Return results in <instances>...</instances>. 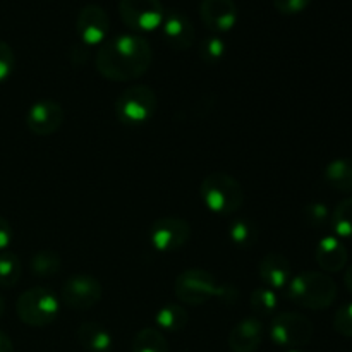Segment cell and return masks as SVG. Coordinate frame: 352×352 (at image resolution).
I'll return each mask as SVG.
<instances>
[{"mask_svg": "<svg viewBox=\"0 0 352 352\" xmlns=\"http://www.w3.org/2000/svg\"><path fill=\"white\" fill-rule=\"evenodd\" d=\"M265 337V327L258 318L241 320L229 333V347L232 352H256Z\"/></svg>", "mask_w": 352, "mask_h": 352, "instance_id": "cell-16", "label": "cell"}, {"mask_svg": "<svg viewBox=\"0 0 352 352\" xmlns=\"http://www.w3.org/2000/svg\"><path fill=\"white\" fill-rule=\"evenodd\" d=\"M203 203L217 215H232L244 205V189L236 177L226 172H212L199 188Z\"/></svg>", "mask_w": 352, "mask_h": 352, "instance_id": "cell-3", "label": "cell"}, {"mask_svg": "<svg viewBox=\"0 0 352 352\" xmlns=\"http://www.w3.org/2000/svg\"><path fill=\"white\" fill-rule=\"evenodd\" d=\"M12 237H14L12 226L7 222V219H3V217L0 215V251H6L7 248L10 246Z\"/></svg>", "mask_w": 352, "mask_h": 352, "instance_id": "cell-33", "label": "cell"}, {"mask_svg": "<svg viewBox=\"0 0 352 352\" xmlns=\"http://www.w3.org/2000/svg\"><path fill=\"white\" fill-rule=\"evenodd\" d=\"M60 299L48 287L38 285L24 291L16 301V315L24 325L41 329L57 320Z\"/></svg>", "mask_w": 352, "mask_h": 352, "instance_id": "cell-4", "label": "cell"}, {"mask_svg": "<svg viewBox=\"0 0 352 352\" xmlns=\"http://www.w3.org/2000/svg\"><path fill=\"white\" fill-rule=\"evenodd\" d=\"M229 239L241 250H250L258 241V227L250 219H236L229 226Z\"/></svg>", "mask_w": 352, "mask_h": 352, "instance_id": "cell-23", "label": "cell"}, {"mask_svg": "<svg viewBox=\"0 0 352 352\" xmlns=\"http://www.w3.org/2000/svg\"><path fill=\"white\" fill-rule=\"evenodd\" d=\"M110 31V17L98 3H88L79 10L76 17V33L79 41L88 47L102 45Z\"/></svg>", "mask_w": 352, "mask_h": 352, "instance_id": "cell-11", "label": "cell"}, {"mask_svg": "<svg viewBox=\"0 0 352 352\" xmlns=\"http://www.w3.org/2000/svg\"><path fill=\"white\" fill-rule=\"evenodd\" d=\"M65 119L64 107L55 100H40L33 103L26 113V127L36 136H50L57 133Z\"/></svg>", "mask_w": 352, "mask_h": 352, "instance_id": "cell-12", "label": "cell"}, {"mask_svg": "<svg viewBox=\"0 0 352 352\" xmlns=\"http://www.w3.org/2000/svg\"><path fill=\"white\" fill-rule=\"evenodd\" d=\"M153 50L146 38L136 33H124L109 38L95 55V67L102 78L113 82L140 79L150 69Z\"/></svg>", "mask_w": 352, "mask_h": 352, "instance_id": "cell-1", "label": "cell"}, {"mask_svg": "<svg viewBox=\"0 0 352 352\" xmlns=\"http://www.w3.org/2000/svg\"><path fill=\"white\" fill-rule=\"evenodd\" d=\"M220 282L215 275L203 268H189L181 272L174 282L175 298L189 306H201L210 299H217Z\"/></svg>", "mask_w": 352, "mask_h": 352, "instance_id": "cell-7", "label": "cell"}, {"mask_svg": "<svg viewBox=\"0 0 352 352\" xmlns=\"http://www.w3.org/2000/svg\"><path fill=\"white\" fill-rule=\"evenodd\" d=\"M285 298L299 308L327 309L337 298V284L329 274L302 272L291 278L285 287Z\"/></svg>", "mask_w": 352, "mask_h": 352, "instance_id": "cell-2", "label": "cell"}, {"mask_svg": "<svg viewBox=\"0 0 352 352\" xmlns=\"http://www.w3.org/2000/svg\"><path fill=\"white\" fill-rule=\"evenodd\" d=\"M157 109V93L146 85L129 86L116 100V116L124 126H143L153 119Z\"/></svg>", "mask_w": 352, "mask_h": 352, "instance_id": "cell-5", "label": "cell"}, {"mask_svg": "<svg viewBox=\"0 0 352 352\" xmlns=\"http://www.w3.org/2000/svg\"><path fill=\"white\" fill-rule=\"evenodd\" d=\"M162 36H164L165 43L172 48V50L184 52L192 47L196 40V30L195 24L191 23L188 16L177 10H170L165 12L164 21H162Z\"/></svg>", "mask_w": 352, "mask_h": 352, "instance_id": "cell-14", "label": "cell"}, {"mask_svg": "<svg viewBox=\"0 0 352 352\" xmlns=\"http://www.w3.org/2000/svg\"><path fill=\"white\" fill-rule=\"evenodd\" d=\"M155 323H157L158 330H165V332H181L188 327L189 315L181 305L177 302H170V305L162 306L155 315Z\"/></svg>", "mask_w": 352, "mask_h": 352, "instance_id": "cell-20", "label": "cell"}, {"mask_svg": "<svg viewBox=\"0 0 352 352\" xmlns=\"http://www.w3.org/2000/svg\"><path fill=\"white\" fill-rule=\"evenodd\" d=\"M62 258L54 250H41L34 253L30 260V270L34 277L50 278L60 272Z\"/></svg>", "mask_w": 352, "mask_h": 352, "instance_id": "cell-21", "label": "cell"}, {"mask_svg": "<svg viewBox=\"0 0 352 352\" xmlns=\"http://www.w3.org/2000/svg\"><path fill=\"white\" fill-rule=\"evenodd\" d=\"M199 17L206 30L213 34H222L236 26L239 9L234 0H201Z\"/></svg>", "mask_w": 352, "mask_h": 352, "instance_id": "cell-13", "label": "cell"}, {"mask_svg": "<svg viewBox=\"0 0 352 352\" xmlns=\"http://www.w3.org/2000/svg\"><path fill=\"white\" fill-rule=\"evenodd\" d=\"M302 217H305L306 223L311 227H323L330 222V212L327 208L325 203H309L302 210Z\"/></svg>", "mask_w": 352, "mask_h": 352, "instance_id": "cell-28", "label": "cell"}, {"mask_svg": "<svg viewBox=\"0 0 352 352\" xmlns=\"http://www.w3.org/2000/svg\"><path fill=\"white\" fill-rule=\"evenodd\" d=\"M133 352H168L167 337L164 336V332L153 327H146V329H141L140 332L134 336L133 346H131Z\"/></svg>", "mask_w": 352, "mask_h": 352, "instance_id": "cell-22", "label": "cell"}, {"mask_svg": "<svg viewBox=\"0 0 352 352\" xmlns=\"http://www.w3.org/2000/svg\"><path fill=\"white\" fill-rule=\"evenodd\" d=\"M69 60H71V64L76 65V67H82V65L89 60L88 45L81 43V41L72 45V47L69 48Z\"/></svg>", "mask_w": 352, "mask_h": 352, "instance_id": "cell-32", "label": "cell"}, {"mask_svg": "<svg viewBox=\"0 0 352 352\" xmlns=\"http://www.w3.org/2000/svg\"><path fill=\"white\" fill-rule=\"evenodd\" d=\"M325 182L339 192H352V158H336L323 172Z\"/></svg>", "mask_w": 352, "mask_h": 352, "instance_id": "cell-19", "label": "cell"}, {"mask_svg": "<svg viewBox=\"0 0 352 352\" xmlns=\"http://www.w3.org/2000/svg\"><path fill=\"white\" fill-rule=\"evenodd\" d=\"M272 3L284 16H296L308 9L311 0H272Z\"/></svg>", "mask_w": 352, "mask_h": 352, "instance_id": "cell-31", "label": "cell"}, {"mask_svg": "<svg viewBox=\"0 0 352 352\" xmlns=\"http://www.w3.org/2000/svg\"><path fill=\"white\" fill-rule=\"evenodd\" d=\"M270 339L277 346L285 347V349H301L311 342L315 336V327L308 316L301 313L285 311L278 313L270 322Z\"/></svg>", "mask_w": 352, "mask_h": 352, "instance_id": "cell-6", "label": "cell"}, {"mask_svg": "<svg viewBox=\"0 0 352 352\" xmlns=\"http://www.w3.org/2000/svg\"><path fill=\"white\" fill-rule=\"evenodd\" d=\"M344 284H346L347 291H349L351 294H352V265H351L349 268H347L346 275H344Z\"/></svg>", "mask_w": 352, "mask_h": 352, "instance_id": "cell-35", "label": "cell"}, {"mask_svg": "<svg viewBox=\"0 0 352 352\" xmlns=\"http://www.w3.org/2000/svg\"><path fill=\"white\" fill-rule=\"evenodd\" d=\"M227 54V43L219 34H210L199 43V57L205 64L215 65L223 60Z\"/></svg>", "mask_w": 352, "mask_h": 352, "instance_id": "cell-27", "label": "cell"}, {"mask_svg": "<svg viewBox=\"0 0 352 352\" xmlns=\"http://www.w3.org/2000/svg\"><path fill=\"white\" fill-rule=\"evenodd\" d=\"M3 315H6V299L0 296V320H2Z\"/></svg>", "mask_w": 352, "mask_h": 352, "instance_id": "cell-36", "label": "cell"}, {"mask_svg": "<svg viewBox=\"0 0 352 352\" xmlns=\"http://www.w3.org/2000/svg\"><path fill=\"white\" fill-rule=\"evenodd\" d=\"M258 275L265 287L272 291H280L287 287L292 278V268L287 258L280 253H268L258 263Z\"/></svg>", "mask_w": 352, "mask_h": 352, "instance_id": "cell-15", "label": "cell"}, {"mask_svg": "<svg viewBox=\"0 0 352 352\" xmlns=\"http://www.w3.org/2000/svg\"><path fill=\"white\" fill-rule=\"evenodd\" d=\"M333 330L339 336L352 339V302L340 306L333 316Z\"/></svg>", "mask_w": 352, "mask_h": 352, "instance_id": "cell-29", "label": "cell"}, {"mask_svg": "<svg viewBox=\"0 0 352 352\" xmlns=\"http://www.w3.org/2000/svg\"><path fill=\"white\" fill-rule=\"evenodd\" d=\"M315 258L316 263L320 265V268L325 274H337V272L346 267L349 253H347L346 246H344L339 237L327 236L316 246Z\"/></svg>", "mask_w": 352, "mask_h": 352, "instance_id": "cell-17", "label": "cell"}, {"mask_svg": "<svg viewBox=\"0 0 352 352\" xmlns=\"http://www.w3.org/2000/svg\"><path fill=\"white\" fill-rule=\"evenodd\" d=\"M79 346L86 352H110L113 339L107 327L98 322H82L76 330Z\"/></svg>", "mask_w": 352, "mask_h": 352, "instance_id": "cell-18", "label": "cell"}, {"mask_svg": "<svg viewBox=\"0 0 352 352\" xmlns=\"http://www.w3.org/2000/svg\"><path fill=\"white\" fill-rule=\"evenodd\" d=\"M0 352H14V346H12V340L7 333H3L0 330Z\"/></svg>", "mask_w": 352, "mask_h": 352, "instance_id": "cell-34", "label": "cell"}, {"mask_svg": "<svg viewBox=\"0 0 352 352\" xmlns=\"http://www.w3.org/2000/svg\"><path fill=\"white\" fill-rule=\"evenodd\" d=\"M119 16L134 33H151L162 26L165 9L160 0H119Z\"/></svg>", "mask_w": 352, "mask_h": 352, "instance_id": "cell-8", "label": "cell"}, {"mask_svg": "<svg viewBox=\"0 0 352 352\" xmlns=\"http://www.w3.org/2000/svg\"><path fill=\"white\" fill-rule=\"evenodd\" d=\"M191 226L181 217H162L151 223L148 239L160 253H174L182 250L191 239Z\"/></svg>", "mask_w": 352, "mask_h": 352, "instance_id": "cell-9", "label": "cell"}, {"mask_svg": "<svg viewBox=\"0 0 352 352\" xmlns=\"http://www.w3.org/2000/svg\"><path fill=\"white\" fill-rule=\"evenodd\" d=\"M16 67V55L7 41L0 40V85L12 76Z\"/></svg>", "mask_w": 352, "mask_h": 352, "instance_id": "cell-30", "label": "cell"}, {"mask_svg": "<svg viewBox=\"0 0 352 352\" xmlns=\"http://www.w3.org/2000/svg\"><path fill=\"white\" fill-rule=\"evenodd\" d=\"M287 352H302V351H299V349H291V351H287Z\"/></svg>", "mask_w": 352, "mask_h": 352, "instance_id": "cell-37", "label": "cell"}, {"mask_svg": "<svg viewBox=\"0 0 352 352\" xmlns=\"http://www.w3.org/2000/svg\"><path fill=\"white\" fill-rule=\"evenodd\" d=\"M278 298L275 291L268 287H258L250 296V308L254 315L270 316L277 311Z\"/></svg>", "mask_w": 352, "mask_h": 352, "instance_id": "cell-26", "label": "cell"}, {"mask_svg": "<svg viewBox=\"0 0 352 352\" xmlns=\"http://www.w3.org/2000/svg\"><path fill=\"white\" fill-rule=\"evenodd\" d=\"M103 287L100 280L88 274H74L60 289V302L76 311H86L100 302Z\"/></svg>", "mask_w": 352, "mask_h": 352, "instance_id": "cell-10", "label": "cell"}, {"mask_svg": "<svg viewBox=\"0 0 352 352\" xmlns=\"http://www.w3.org/2000/svg\"><path fill=\"white\" fill-rule=\"evenodd\" d=\"M333 232L344 239L352 237V196L351 198L342 199L339 205L333 208L332 217H330Z\"/></svg>", "mask_w": 352, "mask_h": 352, "instance_id": "cell-25", "label": "cell"}, {"mask_svg": "<svg viewBox=\"0 0 352 352\" xmlns=\"http://www.w3.org/2000/svg\"><path fill=\"white\" fill-rule=\"evenodd\" d=\"M23 265L19 256L12 251H2L0 253V287L12 289L21 280Z\"/></svg>", "mask_w": 352, "mask_h": 352, "instance_id": "cell-24", "label": "cell"}]
</instances>
